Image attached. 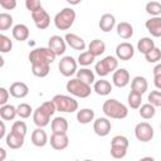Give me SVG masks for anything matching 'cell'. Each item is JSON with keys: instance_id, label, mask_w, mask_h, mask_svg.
Listing matches in <instances>:
<instances>
[{"instance_id": "6da1fadb", "label": "cell", "mask_w": 161, "mask_h": 161, "mask_svg": "<svg viewBox=\"0 0 161 161\" xmlns=\"http://www.w3.org/2000/svg\"><path fill=\"white\" fill-rule=\"evenodd\" d=\"M103 113L109 117V118H114V119H122V118H126L127 114H128V109L127 107L118 102L117 99H107L104 103H103Z\"/></svg>"}, {"instance_id": "7a4b0ae2", "label": "cell", "mask_w": 161, "mask_h": 161, "mask_svg": "<svg viewBox=\"0 0 161 161\" xmlns=\"http://www.w3.org/2000/svg\"><path fill=\"white\" fill-rule=\"evenodd\" d=\"M75 20V11L72 8H64L54 16V25L59 30H68Z\"/></svg>"}, {"instance_id": "3957f363", "label": "cell", "mask_w": 161, "mask_h": 161, "mask_svg": "<svg viewBox=\"0 0 161 161\" xmlns=\"http://www.w3.org/2000/svg\"><path fill=\"white\" fill-rule=\"evenodd\" d=\"M55 54L54 52L50 49V48H45V47H42V48H35L33 49L30 53H29V60L30 63H53L55 60Z\"/></svg>"}, {"instance_id": "277c9868", "label": "cell", "mask_w": 161, "mask_h": 161, "mask_svg": "<svg viewBox=\"0 0 161 161\" xmlns=\"http://www.w3.org/2000/svg\"><path fill=\"white\" fill-rule=\"evenodd\" d=\"M57 107V111L59 112H65V113H72L78 109V102L65 94H55L52 99Z\"/></svg>"}, {"instance_id": "5b68a950", "label": "cell", "mask_w": 161, "mask_h": 161, "mask_svg": "<svg viewBox=\"0 0 161 161\" xmlns=\"http://www.w3.org/2000/svg\"><path fill=\"white\" fill-rule=\"evenodd\" d=\"M117 67H118L117 58L116 57H112V55H107V57H104L103 59H101V60H98L96 63L94 70H96V73L99 77H106L111 72H116L117 70Z\"/></svg>"}, {"instance_id": "8992f818", "label": "cell", "mask_w": 161, "mask_h": 161, "mask_svg": "<svg viewBox=\"0 0 161 161\" xmlns=\"http://www.w3.org/2000/svg\"><path fill=\"white\" fill-rule=\"evenodd\" d=\"M65 88H67V91H68L70 94H73V96H75V97H79V98H87V97L91 94V92H92L91 86H88V84L80 82V80L77 79V78H73V79L68 80Z\"/></svg>"}, {"instance_id": "52a82bcc", "label": "cell", "mask_w": 161, "mask_h": 161, "mask_svg": "<svg viewBox=\"0 0 161 161\" xmlns=\"http://www.w3.org/2000/svg\"><path fill=\"white\" fill-rule=\"evenodd\" d=\"M135 136L141 142H148L153 137V127L148 122H140L135 127Z\"/></svg>"}, {"instance_id": "ba28073f", "label": "cell", "mask_w": 161, "mask_h": 161, "mask_svg": "<svg viewBox=\"0 0 161 161\" xmlns=\"http://www.w3.org/2000/svg\"><path fill=\"white\" fill-rule=\"evenodd\" d=\"M77 60L70 57V55H65L59 60V72L64 75V77H72L74 73H77Z\"/></svg>"}, {"instance_id": "9c48e42d", "label": "cell", "mask_w": 161, "mask_h": 161, "mask_svg": "<svg viewBox=\"0 0 161 161\" xmlns=\"http://www.w3.org/2000/svg\"><path fill=\"white\" fill-rule=\"evenodd\" d=\"M31 19H33L35 26L38 29H40V30L47 29L49 26V24H50V16H49V14L43 8L39 9L38 11L31 13Z\"/></svg>"}, {"instance_id": "30bf717a", "label": "cell", "mask_w": 161, "mask_h": 161, "mask_svg": "<svg viewBox=\"0 0 161 161\" xmlns=\"http://www.w3.org/2000/svg\"><path fill=\"white\" fill-rule=\"evenodd\" d=\"M116 55L121 60H130L135 55V48L131 43L123 42L116 47Z\"/></svg>"}, {"instance_id": "8fae6325", "label": "cell", "mask_w": 161, "mask_h": 161, "mask_svg": "<svg viewBox=\"0 0 161 161\" xmlns=\"http://www.w3.org/2000/svg\"><path fill=\"white\" fill-rule=\"evenodd\" d=\"M111 128H112V125L107 117H99L93 123V130H94L96 135H98L101 137L107 136L111 132Z\"/></svg>"}, {"instance_id": "7c38bea8", "label": "cell", "mask_w": 161, "mask_h": 161, "mask_svg": "<svg viewBox=\"0 0 161 161\" xmlns=\"http://www.w3.org/2000/svg\"><path fill=\"white\" fill-rule=\"evenodd\" d=\"M48 48H50L55 55H62V54H64V52L67 49V43L62 36L53 35L48 40Z\"/></svg>"}, {"instance_id": "4fadbf2b", "label": "cell", "mask_w": 161, "mask_h": 161, "mask_svg": "<svg viewBox=\"0 0 161 161\" xmlns=\"http://www.w3.org/2000/svg\"><path fill=\"white\" fill-rule=\"evenodd\" d=\"M112 82L116 87L118 88H123L130 83V73L127 69L125 68H119L116 72H113L112 75Z\"/></svg>"}, {"instance_id": "5bb4252c", "label": "cell", "mask_w": 161, "mask_h": 161, "mask_svg": "<svg viewBox=\"0 0 161 161\" xmlns=\"http://www.w3.org/2000/svg\"><path fill=\"white\" fill-rule=\"evenodd\" d=\"M68 145H69V138L67 133H53L50 136V146L54 150H58V151L65 150Z\"/></svg>"}, {"instance_id": "9a60e30c", "label": "cell", "mask_w": 161, "mask_h": 161, "mask_svg": "<svg viewBox=\"0 0 161 161\" xmlns=\"http://www.w3.org/2000/svg\"><path fill=\"white\" fill-rule=\"evenodd\" d=\"M145 26L152 36H155V38L161 36V16H153V18L148 19L145 23Z\"/></svg>"}, {"instance_id": "2e32d148", "label": "cell", "mask_w": 161, "mask_h": 161, "mask_svg": "<svg viewBox=\"0 0 161 161\" xmlns=\"http://www.w3.org/2000/svg\"><path fill=\"white\" fill-rule=\"evenodd\" d=\"M9 92L13 97L15 98H24L28 96L29 93V87L24 83V82H14L10 88H9Z\"/></svg>"}, {"instance_id": "e0dca14e", "label": "cell", "mask_w": 161, "mask_h": 161, "mask_svg": "<svg viewBox=\"0 0 161 161\" xmlns=\"http://www.w3.org/2000/svg\"><path fill=\"white\" fill-rule=\"evenodd\" d=\"M64 40H65V43H67L70 48H73V49H75V50H84V48H86V43H84L83 38L78 36L77 34L68 33V34H65Z\"/></svg>"}, {"instance_id": "ac0fdd59", "label": "cell", "mask_w": 161, "mask_h": 161, "mask_svg": "<svg viewBox=\"0 0 161 161\" xmlns=\"http://www.w3.org/2000/svg\"><path fill=\"white\" fill-rule=\"evenodd\" d=\"M47 142H48L47 132L40 127L35 128L33 131V133H31V143L34 146H36V147H43V146L47 145Z\"/></svg>"}, {"instance_id": "d6986e66", "label": "cell", "mask_w": 161, "mask_h": 161, "mask_svg": "<svg viewBox=\"0 0 161 161\" xmlns=\"http://www.w3.org/2000/svg\"><path fill=\"white\" fill-rule=\"evenodd\" d=\"M5 142H6V145L10 148L18 150V148H20L24 145V136L18 135V133L10 131V133H8L6 137H5Z\"/></svg>"}, {"instance_id": "ffe728a7", "label": "cell", "mask_w": 161, "mask_h": 161, "mask_svg": "<svg viewBox=\"0 0 161 161\" xmlns=\"http://www.w3.org/2000/svg\"><path fill=\"white\" fill-rule=\"evenodd\" d=\"M49 119H50V116H48L43 109L42 107H38L34 112H33V121L34 123L36 125V127H45L48 123H49Z\"/></svg>"}, {"instance_id": "44dd1931", "label": "cell", "mask_w": 161, "mask_h": 161, "mask_svg": "<svg viewBox=\"0 0 161 161\" xmlns=\"http://www.w3.org/2000/svg\"><path fill=\"white\" fill-rule=\"evenodd\" d=\"M99 29L104 33H108L113 29V26L116 25V18L112 15V14H103L101 16V20H99Z\"/></svg>"}, {"instance_id": "7402d4cb", "label": "cell", "mask_w": 161, "mask_h": 161, "mask_svg": "<svg viewBox=\"0 0 161 161\" xmlns=\"http://www.w3.org/2000/svg\"><path fill=\"white\" fill-rule=\"evenodd\" d=\"M147 87H148V83H147V79L145 77H141V75H137L132 79L131 82V89L133 92H137L140 93L141 96L147 91Z\"/></svg>"}, {"instance_id": "603a6c76", "label": "cell", "mask_w": 161, "mask_h": 161, "mask_svg": "<svg viewBox=\"0 0 161 161\" xmlns=\"http://www.w3.org/2000/svg\"><path fill=\"white\" fill-rule=\"evenodd\" d=\"M13 38L18 42H24L29 38V28L25 24H16L13 28Z\"/></svg>"}, {"instance_id": "cb8c5ba5", "label": "cell", "mask_w": 161, "mask_h": 161, "mask_svg": "<svg viewBox=\"0 0 161 161\" xmlns=\"http://www.w3.org/2000/svg\"><path fill=\"white\" fill-rule=\"evenodd\" d=\"M93 91L98 96H107V94H109L112 92V84L106 79H99V80L94 82Z\"/></svg>"}, {"instance_id": "d4e9b609", "label": "cell", "mask_w": 161, "mask_h": 161, "mask_svg": "<svg viewBox=\"0 0 161 161\" xmlns=\"http://www.w3.org/2000/svg\"><path fill=\"white\" fill-rule=\"evenodd\" d=\"M52 131L53 133H67L68 131V121L64 117H55L52 121Z\"/></svg>"}, {"instance_id": "484cf974", "label": "cell", "mask_w": 161, "mask_h": 161, "mask_svg": "<svg viewBox=\"0 0 161 161\" xmlns=\"http://www.w3.org/2000/svg\"><path fill=\"white\" fill-rule=\"evenodd\" d=\"M106 50V44L103 40L101 39H93L89 45H88V52L93 55V57H98L101 54H103Z\"/></svg>"}, {"instance_id": "4316f807", "label": "cell", "mask_w": 161, "mask_h": 161, "mask_svg": "<svg viewBox=\"0 0 161 161\" xmlns=\"http://www.w3.org/2000/svg\"><path fill=\"white\" fill-rule=\"evenodd\" d=\"M117 34L122 39H130L133 35V28L127 21H121L117 24Z\"/></svg>"}, {"instance_id": "83f0119b", "label": "cell", "mask_w": 161, "mask_h": 161, "mask_svg": "<svg viewBox=\"0 0 161 161\" xmlns=\"http://www.w3.org/2000/svg\"><path fill=\"white\" fill-rule=\"evenodd\" d=\"M49 69H50V64L48 63H33L31 64V73L39 78L47 77L49 74Z\"/></svg>"}, {"instance_id": "f1b7e54d", "label": "cell", "mask_w": 161, "mask_h": 161, "mask_svg": "<svg viewBox=\"0 0 161 161\" xmlns=\"http://www.w3.org/2000/svg\"><path fill=\"white\" fill-rule=\"evenodd\" d=\"M16 114V107H14L13 104H5L0 107V117L3 118V121H13Z\"/></svg>"}, {"instance_id": "f546056e", "label": "cell", "mask_w": 161, "mask_h": 161, "mask_svg": "<svg viewBox=\"0 0 161 161\" xmlns=\"http://www.w3.org/2000/svg\"><path fill=\"white\" fill-rule=\"evenodd\" d=\"M153 48H155V43H153V40H152L151 38H148V36L141 38V39L138 40V43H137V50H138L140 53L145 54V55H146L147 53H150Z\"/></svg>"}, {"instance_id": "4dcf8cb0", "label": "cell", "mask_w": 161, "mask_h": 161, "mask_svg": "<svg viewBox=\"0 0 161 161\" xmlns=\"http://www.w3.org/2000/svg\"><path fill=\"white\" fill-rule=\"evenodd\" d=\"M77 79L91 86L92 83H94V73L88 68H80L79 70H77Z\"/></svg>"}, {"instance_id": "1f68e13d", "label": "cell", "mask_w": 161, "mask_h": 161, "mask_svg": "<svg viewBox=\"0 0 161 161\" xmlns=\"http://www.w3.org/2000/svg\"><path fill=\"white\" fill-rule=\"evenodd\" d=\"M94 118V111L91 108H83L77 112V121L82 125H87Z\"/></svg>"}, {"instance_id": "d6a6232c", "label": "cell", "mask_w": 161, "mask_h": 161, "mask_svg": "<svg viewBox=\"0 0 161 161\" xmlns=\"http://www.w3.org/2000/svg\"><path fill=\"white\" fill-rule=\"evenodd\" d=\"M127 102H128V106L132 108V109H138L141 107V102H142V96L137 92H133L131 91L128 97H127Z\"/></svg>"}, {"instance_id": "836d02e7", "label": "cell", "mask_w": 161, "mask_h": 161, "mask_svg": "<svg viewBox=\"0 0 161 161\" xmlns=\"http://www.w3.org/2000/svg\"><path fill=\"white\" fill-rule=\"evenodd\" d=\"M140 116L143 118V119H150V118H152L153 116H155V113H156V109H155V107L152 106V104H150V103H145V104H142L141 107H140Z\"/></svg>"}, {"instance_id": "e575fe53", "label": "cell", "mask_w": 161, "mask_h": 161, "mask_svg": "<svg viewBox=\"0 0 161 161\" xmlns=\"http://www.w3.org/2000/svg\"><path fill=\"white\" fill-rule=\"evenodd\" d=\"M146 11L152 18L153 16H158L161 14V3H158V1H150V3H147L146 4Z\"/></svg>"}, {"instance_id": "d590c367", "label": "cell", "mask_w": 161, "mask_h": 161, "mask_svg": "<svg viewBox=\"0 0 161 161\" xmlns=\"http://www.w3.org/2000/svg\"><path fill=\"white\" fill-rule=\"evenodd\" d=\"M16 111H18V116L20 118H28L30 117V114L34 112L31 106L28 104V103H20L18 107H16Z\"/></svg>"}, {"instance_id": "8d00e7d4", "label": "cell", "mask_w": 161, "mask_h": 161, "mask_svg": "<svg viewBox=\"0 0 161 161\" xmlns=\"http://www.w3.org/2000/svg\"><path fill=\"white\" fill-rule=\"evenodd\" d=\"M13 16L8 13H1L0 14V30H8L13 25Z\"/></svg>"}, {"instance_id": "74e56055", "label": "cell", "mask_w": 161, "mask_h": 161, "mask_svg": "<svg viewBox=\"0 0 161 161\" xmlns=\"http://www.w3.org/2000/svg\"><path fill=\"white\" fill-rule=\"evenodd\" d=\"M13 49V42L10 38H8L4 34H0V52L1 53H8Z\"/></svg>"}, {"instance_id": "f35d334b", "label": "cell", "mask_w": 161, "mask_h": 161, "mask_svg": "<svg viewBox=\"0 0 161 161\" xmlns=\"http://www.w3.org/2000/svg\"><path fill=\"white\" fill-rule=\"evenodd\" d=\"M145 58H146V60L148 63H157V62H160L161 60V49L155 47L150 53H147L145 55Z\"/></svg>"}, {"instance_id": "ab89813d", "label": "cell", "mask_w": 161, "mask_h": 161, "mask_svg": "<svg viewBox=\"0 0 161 161\" xmlns=\"http://www.w3.org/2000/svg\"><path fill=\"white\" fill-rule=\"evenodd\" d=\"M94 58H96V57H93V55L87 50V52H83V53L79 54V57H78V63H79L80 65L87 67V65H91V64L94 62Z\"/></svg>"}, {"instance_id": "60d3db41", "label": "cell", "mask_w": 161, "mask_h": 161, "mask_svg": "<svg viewBox=\"0 0 161 161\" xmlns=\"http://www.w3.org/2000/svg\"><path fill=\"white\" fill-rule=\"evenodd\" d=\"M26 131H28V127H26V125H25L24 121H15L13 123V126H11V132H15L18 135H21L24 137L26 135Z\"/></svg>"}, {"instance_id": "b9f144b4", "label": "cell", "mask_w": 161, "mask_h": 161, "mask_svg": "<svg viewBox=\"0 0 161 161\" xmlns=\"http://www.w3.org/2000/svg\"><path fill=\"white\" fill-rule=\"evenodd\" d=\"M148 103L153 107H161V92L160 91H152L148 94Z\"/></svg>"}, {"instance_id": "7bdbcfd3", "label": "cell", "mask_w": 161, "mask_h": 161, "mask_svg": "<svg viewBox=\"0 0 161 161\" xmlns=\"http://www.w3.org/2000/svg\"><path fill=\"white\" fill-rule=\"evenodd\" d=\"M128 145H130V142H128L127 137L121 136V135L114 136V137L112 138V141H111V146H119V147H126V148H128Z\"/></svg>"}, {"instance_id": "ee69618b", "label": "cell", "mask_w": 161, "mask_h": 161, "mask_svg": "<svg viewBox=\"0 0 161 161\" xmlns=\"http://www.w3.org/2000/svg\"><path fill=\"white\" fill-rule=\"evenodd\" d=\"M127 153L126 147H119V146H111V156L114 158H123Z\"/></svg>"}, {"instance_id": "f6af8a7d", "label": "cell", "mask_w": 161, "mask_h": 161, "mask_svg": "<svg viewBox=\"0 0 161 161\" xmlns=\"http://www.w3.org/2000/svg\"><path fill=\"white\" fill-rule=\"evenodd\" d=\"M40 107H42V109H43L48 116H53V114L55 113V111H57V107H55V104H54L53 101H47V102H44Z\"/></svg>"}, {"instance_id": "bcb514c9", "label": "cell", "mask_w": 161, "mask_h": 161, "mask_svg": "<svg viewBox=\"0 0 161 161\" xmlns=\"http://www.w3.org/2000/svg\"><path fill=\"white\" fill-rule=\"evenodd\" d=\"M25 6L28 10H30V13H34V11H38L39 9H42V3L39 0H26L25 1Z\"/></svg>"}, {"instance_id": "7dc6e473", "label": "cell", "mask_w": 161, "mask_h": 161, "mask_svg": "<svg viewBox=\"0 0 161 161\" xmlns=\"http://www.w3.org/2000/svg\"><path fill=\"white\" fill-rule=\"evenodd\" d=\"M0 6L4 8L5 10H13L16 8V1L15 0H0Z\"/></svg>"}, {"instance_id": "c3c4849f", "label": "cell", "mask_w": 161, "mask_h": 161, "mask_svg": "<svg viewBox=\"0 0 161 161\" xmlns=\"http://www.w3.org/2000/svg\"><path fill=\"white\" fill-rule=\"evenodd\" d=\"M9 94H10V92L6 88L0 87V104L1 106H5L6 104V102L9 99Z\"/></svg>"}, {"instance_id": "681fc988", "label": "cell", "mask_w": 161, "mask_h": 161, "mask_svg": "<svg viewBox=\"0 0 161 161\" xmlns=\"http://www.w3.org/2000/svg\"><path fill=\"white\" fill-rule=\"evenodd\" d=\"M153 84L156 88L161 89V75H153Z\"/></svg>"}, {"instance_id": "f907efd6", "label": "cell", "mask_w": 161, "mask_h": 161, "mask_svg": "<svg viewBox=\"0 0 161 161\" xmlns=\"http://www.w3.org/2000/svg\"><path fill=\"white\" fill-rule=\"evenodd\" d=\"M153 75H161V63H158L157 65H155V68H153Z\"/></svg>"}, {"instance_id": "816d5d0a", "label": "cell", "mask_w": 161, "mask_h": 161, "mask_svg": "<svg viewBox=\"0 0 161 161\" xmlns=\"http://www.w3.org/2000/svg\"><path fill=\"white\" fill-rule=\"evenodd\" d=\"M5 125H4V121H1V132H0V138H3V137H6L5 136Z\"/></svg>"}, {"instance_id": "f5cc1de1", "label": "cell", "mask_w": 161, "mask_h": 161, "mask_svg": "<svg viewBox=\"0 0 161 161\" xmlns=\"http://www.w3.org/2000/svg\"><path fill=\"white\" fill-rule=\"evenodd\" d=\"M138 161H155V158H153V157H151V156H146V157L140 158Z\"/></svg>"}, {"instance_id": "db71d44e", "label": "cell", "mask_w": 161, "mask_h": 161, "mask_svg": "<svg viewBox=\"0 0 161 161\" xmlns=\"http://www.w3.org/2000/svg\"><path fill=\"white\" fill-rule=\"evenodd\" d=\"M0 152H1V161H4V160H5V157H6L5 150H4V148H0Z\"/></svg>"}, {"instance_id": "11a10c76", "label": "cell", "mask_w": 161, "mask_h": 161, "mask_svg": "<svg viewBox=\"0 0 161 161\" xmlns=\"http://www.w3.org/2000/svg\"><path fill=\"white\" fill-rule=\"evenodd\" d=\"M83 161H93V160H83Z\"/></svg>"}, {"instance_id": "9f6ffc18", "label": "cell", "mask_w": 161, "mask_h": 161, "mask_svg": "<svg viewBox=\"0 0 161 161\" xmlns=\"http://www.w3.org/2000/svg\"><path fill=\"white\" fill-rule=\"evenodd\" d=\"M160 128H161V125H160Z\"/></svg>"}, {"instance_id": "6f0895ef", "label": "cell", "mask_w": 161, "mask_h": 161, "mask_svg": "<svg viewBox=\"0 0 161 161\" xmlns=\"http://www.w3.org/2000/svg\"><path fill=\"white\" fill-rule=\"evenodd\" d=\"M10 161H13V160H10Z\"/></svg>"}]
</instances>
